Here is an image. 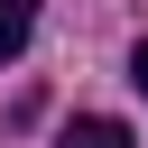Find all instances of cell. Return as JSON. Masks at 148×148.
Listing matches in <instances>:
<instances>
[{
	"label": "cell",
	"instance_id": "1",
	"mask_svg": "<svg viewBox=\"0 0 148 148\" xmlns=\"http://www.w3.org/2000/svg\"><path fill=\"white\" fill-rule=\"evenodd\" d=\"M28 28H37V0H0V65L28 56Z\"/></svg>",
	"mask_w": 148,
	"mask_h": 148
},
{
	"label": "cell",
	"instance_id": "2",
	"mask_svg": "<svg viewBox=\"0 0 148 148\" xmlns=\"http://www.w3.org/2000/svg\"><path fill=\"white\" fill-rule=\"evenodd\" d=\"M56 148H130V120H111V111H92V120H74Z\"/></svg>",
	"mask_w": 148,
	"mask_h": 148
},
{
	"label": "cell",
	"instance_id": "3",
	"mask_svg": "<svg viewBox=\"0 0 148 148\" xmlns=\"http://www.w3.org/2000/svg\"><path fill=\"white\" fill-rule=\"evenodd\" d=\"M130 83H139V92H148V37H139V46H130Z\"/></svg>",
	"mask_w": 148,
	"mask_h": 148
}]
</instances>
